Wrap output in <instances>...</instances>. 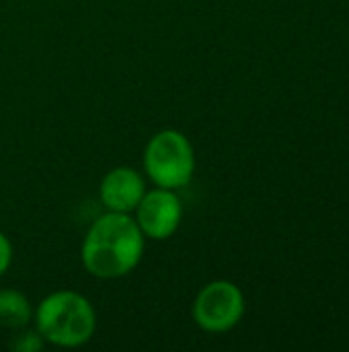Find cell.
I'll return each instance as SVG.
<instances>
[{"mask_svg":"<svg viewBox=\"0 0 349 352\" xmlns=\"http://www.w3.org/2000/svg\"><path fill=\"white\" fill-rule=\"evenodd\" d=\"M144 233L125 212H107L99 217L82 241V266L97 278H121L142 260Z\"/></svg>","mask_w":349,"mask_h":352,"instance_id":"6da1fadb","label":"cell"},{"mask_svg":"<svg viewBox=\"0 0 349 352\" xmlns=\"http://www.w3.org/2000/svg\"><path fill=\"white\" fill-rule=\"evenodd\" d=\"M35 326L43 342L60 349L86 344L97 328L91 301L76 291H56L35 309Z\"/></svg>","mask_w":349,"mask_h":352,"instance_id":"7a4b0ae2","label":"cell"},{"mask_svg":"<svg viewBox=\"0 0 349 352\" xmlns=\"http://www.w3.org/2000/svg\"><path fill=\"white\" fill-rule=\"evenodd\" d=\"M144 171L156 188H185L195 173V151L179 130L154 134L144 151Z\"/></svg>","mask_w":349,"mask_h":352,"instance_id":"3957f363","label":"cell"},{"mask_svg":"<svg viewBox=\"0 0 349 352\" xmlns=\"http://www.w3.org/2000/svg\"><path fill=\"white\" fill-rule=\"evenodd\" d=\"M193 322L206 332H228L245 316V297L234 283L214 280L193 301Z\"/></svg>","mask_w":349,"mask_h":352,"instance_id":"277c9868","label":"cell"},{"mask_svg":"<svg viewBox=\"0 0 349 352\" xmlns=\"http://www.w3.org/2000/svg\"><path fill=\"white\" fill-rule=\"evenodd\" d=\"M134 212L144 237L165 241L179 229L183 219V204L175 190L156 188L144 194Z\"/></svg>","mask_w":349,"mask_h":352,"instance_id":"5b68a950","label":"cell"},{"mask_svg":"<svg viewBox=\"0 0 349 352\" xmlns=\"http://www.w3.org/2000/svg\"><path fill=\"white\" fill-rule=\"evenodd\" d=\"M146 194L144 177L132 167H115L101 182L99 196L109 212H134Z\"/></svg>","mask_w":349,"mask_h":352,"instance_id":"8992f818","label":"cell"},{"mask_svg":"<svg viewBox=\"0 0 349 352\" xmlns=\"http://www.w3.org/2000/svg\"><path fill=\"white\" fill-rule=\"evenodd\" d=\"M33 320V307L29 299L14 289H0V326L21 330Z\"/></svg>","mask_w":349,"mask_h":352,"instance_id":"52a82bcc","label":"cell"},{"mask_svg":"<svg viewBox=\"0 0 349 352\" xmlns=\"http://www.w3.org/2000/svg\"><path fill=\"white\" fill-rule=\"evenodd\" d=\"M10 349L16 352H39L43 349V338L39 332H21L10 342Z\"/></svg>","mask_w":349,"mask_h":352,"instance_id":"ba28073f","label":"cell"},{"mask_svg":"<svg viewBox=\"0 0 349 352\" xmlns=\"http://www.w3.org/2000/svg\"><path fill=\"white\" fill-rule=\"evenodd\" d=\"M12 260V245L8 241V237L4 233H0V276L8 270Z\"/></svg>","mask_w":349,"mask_h":352,"instance_id":"9c48e42d","label":"cell"}]
</instances>
